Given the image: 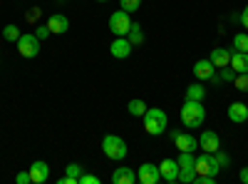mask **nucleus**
<instances>
[{
    "label": "nucleus",
    "mask_w": 248,
    "mask_h": 184,
    "mask_svg": "<svg viewBox=\"0 0 248 184\" xmlns=\"http://www.w3.org/2000/svg\"><path fill=\"white\" fill-rule=\"evenodd\" d=\"M167 127H169V117H167V112H164V110L149 107L147 112H144V130H147L152 137L164 134V132H167Z\"/></svg>",
    "instance_id": "obj_2"
},
{
    "label": "nucleus",
    "mask_w": 248,
    "mask_h": 184,
    "mask_svg": "<svg viewBox=\"0 0 248 184\" xmlns=\"http://www.w3.org/2000/svg\"><path fill=\"white\" fill-rule=\"evenodd\" d=\"M238 177H241V182H243V184H248V167H243Z\"/></svg>",
    "instance_id": "obj_35"
},
{
    "label": "nucleus",
    "mask_w": 248,
    "mask_h": 184,
    "mask_svg": "<svg viewBox=\"0 0 248 184\" xmlns=\"http://www.w3.org/2000/svg\"><path fill=\"white\" fill-rule=\"evenodd\" d=\"M57 184H79V182H77V179H72V177H67V174H65V177H60V179H57Z\"/></svg>",
    "instance_id": "obj_33"
},
{
    "label": "nucleus",
    "mask_w": 248,
    "mask_h": 184,
    "mask_svg": "<svg viewBox=\"0 0 248 184\" xmlns=\"http://www.w3.org/2000/svg\"><path fill=\"white\" fill-rule=\"evenodd\" d=\"M214 72H216V65L211 63V60H199V63L194 65V75L199 80H209Z\"/></svg>",
    "instance_id": "obj_18"
},
{
    "label": "nucleus",
    "mask_w": 248,
    "mask_h": 184,
    "mask_svg": "<svg viewBox=\"0 0 248 184\" xmlns=\"http://www.w3.org/2000/svg\"><path fill=\"white\" fill-rule=\"evenodd\" d=\"M127 110H129V115H132V117H144V112H147L149 107L144 105V100H132L129 105H127Z\"/></svg>",
    "instance_id": "obj_22"
},
{
    "label": "nucleus",
    "mask_w": 248,
    "mask_h": 184,
    "mask_svg": "<svg viewBox=\"0 0 248 184\" xmlns=\"http://www.w3.org/2000/svg\"><path fill=\"white\" fill-rule=\"evenodd\" d=\"M129 28H132V17H129L127 10H117V13H112V17H109V30H112L117 37H127Z\"/></svg>",
    "instance_id": "obj_5"
},
{
    "label": "nucleus",
    "mask_w": 248,
    "mask_h": 184,
    "mask_svg": "<svg viewBox=\"0 0 248 184\" xmlns=\"http://www.w3.org/2000/svg\"><path fill=\"white\" fill-rule=\"evenodd\" d=\"M209 60L216 65V70H218V67H226V65L231 63V50H226V48H214L211 55H209Z\"/></svg>",
    "instance_id": "obj_16"
},
{
    "label": "nucleus",
    "mask_w": 248,
    "mask_h": 184,
    "mask_svg": "<svg viewBox=\"0 0 248 184\" xmlns=\"http://www.w3.org/2000/svg\"><path fill=\"white\" fill-rule=\"evenodd\" d=\"M229 119L236 122V125H243L248 119V105H243V102H231L229 105Z\"/></svg>",
    "instance_id": "obj_15"
},
{
    "label": "nucleus",
    "mask_w": 248,
    "mask_h": 184,
    "mask_svg": "<svg viewBox=\"0 0 248 184\" xmlns=\"http://www.w3.org/2000/svg\"><path fill=\"white\" fill-rule=\"evenodd\" d=\"M15 182H17V184H32V179H30V172H20V174L15 177Z\"/></svg>",
    "instance_id": "obj_32"
},
{
    "label": "nucleus",
    "mask_w": 248,
    "mask_h": 184,
    "mask_svg": "<svg viewBox=\"0 0 248 184\" xmlns=\"http://www.w3.org/2000/svg\"><path fill=\"white\" fill-rule=\"evenodd\" d=\"M241 23H243V28L248 30V5L243 8V13H241Z\"/></svg>",
    "instance_id": "obj_34"
},
{
    "label": "nucleus",
    "mask_w": 248,
    "mask_h": 184,
    "mask_svg": "<svg viewBox=\"0 0 248 184\" xmlns=\"http://www.w3.org/2000/svg\"><path fill=\"white\" fill-rule=\"evenodd\" d=\"M218 172H221V165L216 162V154L203 152L201 157H196V174H209V177H216Z\"/></svg>",
    "instance_id": "obj_7"
},
{
    "label": "nucleus",
    "mask_w": 248,
    "mask_h": 184,
    "mask_svg": "<svg viewBox=\"0 0 248 184\" xmlns=\"http://www.w3.org/2000/svg\"><path fill=\"white\" fill-rule=\"evenodd\" d=\"M82 172H85V167L77 165V162H70V165L65 167V174L72 177V179H77V182H79V174H82Z\"/></svg>",
    "instance_id": "obj_24"
},
{
    "label": "nucleus",
    "mask_w": 248,
    "mask_h": 184,
    "mask_svg": "<svg viewBox=\"0 0 248 184\" xmlns=\"http://www.w3.org/2000/svg\"><path fill=\"white\" fill-rule=\"evenodd\" d=\"M127 40L132 45H141L144 43V28L139 25V23H132V28H129V33H127Z\"/></svg>",
    "instance_id": "obj_20"
},
{
    "label": "nucleus",
    "mask_w": 248,
    "mask_h": 184,
    "mask_svg": "<svg viewBox=\"0 0 248 184\" xmlns=\"http://www.w3.org/2000/svg\"><path fill=\"white\" fill-rule=\"evenodd\" d=\"M161 179L164 182H179V162L176 159H164L159 165Z\"/></svg>",
    "instance_id": "obj_12"
},
{
    "label": "nucleus",
    "mask_w": 248,
    "mask_h": 184,
    "mask_svg": "<svg viewBox=\"0 0 248 184\" xmlns=\"http://www.w3.org/2000/svg\"><path fill=\"white\" fill-rule=\"evenodd\" d=\"M233 50L248 52V33H238V35L233 37Z\"/></svg>",
    "instance_id": "obj_23"
},
{
    "label": "nucleus",
    "mask_w": 248,
    "mask_h": 184,
    "mask_svg": "<svg viewBox=\"0 0 248 184\" xmlns=\"http://www.w3.org/2000/svg\"><path fill=\"white\" fill-rule=\"evenodd\" d=\"M3 35H5L8 43H17V37H20V28H17V25H5V28H3Z\"/></svg>",
    "instance_id": "obj_25"
},
{
    "label": "nucleus",
    "mask_w": 248,
    "mask_h": 184,
    "mask_svg": "<svg viewBox=\"0 0 248 184\" xmlns=\"http://www.w3.org/2000/svg\"><path fill=\"white\" fill-rule=\"evenodd\" d=\"M79 184H99V177H94V174H87V172H82V174H79Z\"/></svg>",
    "instance_id": "obj_31"
},
{
    "label": "nucleus",
    "mask_w": 248,
    "mask_h": 184,
    "mask_svg": "<svg viewBox=\"0 0 248 184\" xmlns=\"http://www.w3.org/2000/svg\"><path fill=\"white\" fill-rule=\"evenodd\" d=\"M119 5H122V10L134 13V10H139V8H141V0H119Z\"/></svg>",
    "instance_id": "obj_28"
},
{
    "label": "nucleus",
    "mask_w": 248,
    "mask_h": 184,
    "mask_svg": "<svg viewBox=\"0 0 248 184\" xmlns=\"http://www.w3.org/2000/svg\"><path fill=\"white\" fill-rule=\"evenodd\" d=\"M218 70H221L218 75H221V80H223V83H233V80H236V75H238V72H236V70H233L231 65H226V67H218Z\"/></svg>",
    "instance_id": "obj_27"
},
{
    "label": "nucleus",
    "mask_w": 248,
    "mask_h": 184,
    "mask_svg": "<svg viewBox=\"0 0 248 184\" xmlns=\"http://www.w3.org/2000/svg\"><path fill=\"white\" fill-rule=\"evenodd\" d=\"M199 147L203 150V152H218L221 150V139H218V134L214 132V130H206L201 137H199Z\"/></svg>",
    "instance_id": "obj_10"
},
{
    "label": "nucleus",
    "mask_w": 248,
    "mask_h": 184,
    "mask_svg": "<svg viewBox=\"0 0 248 184\" xmlns=\"http://www.w3.org/2000/svg\"><path fill=\"white\" fill-rule=\"evenodd\" d=\"M47 28H50L52 35H65V33L70 30V20L62 15V13H52V15L47 17Z\"/></svg>",
    "instance_id": "obj_11"
},
{
    "label": "nucleus",
    "mask_w": 248,
    "mask_h": 184,
    "mask_svg": "<svg viewBox=\"0 0 248 184\" xmlns=\"http://www.w3.org/2000/svg\"><path fill=\"white\" fill-rule=\"evenodd\" d=\"M203 97H206V87H203L201 83L186 87V100H199V102H203Z\"/></svg>",
    "instance_id": "obj_21"
},
{
    "label": "nucleus",
    "mask_w": 248,
    "mask_h": 184,
    "mask_svg": "<svg viewBox=\"0 0 248 184\" xmlns=\"http://www.w3.org/2000/svg\"><path fill=\"white\" fill-rule=\"evenodd\" d=\"M159 179H161L159 165H152V162H144L137 172V182H141V184H156Z\"/></svg>",
    "instance_id": "obj_8"
},
{
    "label": "nucleus",
    "mask_w": 248,
    "mask_h": 184,
    "mask_svg": "<svg viewBox=\"0 0 248 184\" xmlns=\"http://www.w3.org/2000/svg\"><path fill=\"white\" fill-rule=\"evenodd\" d=\"M37 15H40V8H32V10L28 13V20H35Z\"/></svg>",
    "instance_id": "obj_36"
},
{
    "label": "nucleus",
    "mask_w": 248,
    "mask_h": 184,
    "mask_svg": "<svg viewBox=\"0 0 248 184\" xmlns=\"http://www.w3.org/2000/svg\"><path fill=\"white\" fill-rule=\"evenodd\" d=\"M174 145H176L179 152H196V150H199V139H196L194 134H184V132H179V137L174 139Z\"/></svg>",
    "instance_id": "obj_14"
},
{
    "label": "nucleus",
    "mask_w": 248,
    "mask_h": 184,
    "mask_svg": "<svg viewBox=\"0 0 248 184\" xmlns=\"http://www.w3.org/2000/svg\"><path fill=\"white\" fill-rule=\"evenodd\" d=\"M112 182L114 184H134L137 182V172H132L129 167H117L114 174H112Z\"/></svg>",
    "instance_id": "obj_17"
},
{
    "label": "nucleus",
    "mask_w": 248,
    "mask_h": 184,
    "mask_svg": "<svg viewBox=\"0 0 248 184\" xmlns=\"http://www.w3.org/2000/svg\"><path fill=\"white\" fill-rule=\"evenodd\" d=\"M214 154H216V162L221 165V169H226V167L231 165V157H229V154H223L221 150H218V152H214Z\"/></svg>",
    "instance_id": "obj_30"
},
{
    "label": "nucleus",
    "mask_w": 248,
    "mask_h": 184,
    "mask_svg": "<svg viewBox=\"0 0 248 184\" xmlns=\"http://www.w3.org/2000/svg\"><path fill=\"white\" fill-rule=\"evenodd\" d=\"M179 182H194V177H196V157H194V152H181L179 154Z\"/></svg>",
    "instance_id": "obj_4"
},
{
    "label": "nucleus",
    "mask_w": 248,
    "mask_h": 184,
    "mask_svg": "<svg viewBox=\"0 0 248 184\" xmlns=\"http://www.w3.org/2000/svg\"><path fill=\"white\" fill-rule=\"evenodd\" d=\"M203 119H206L203 102H199V100H184V107H181V122H184V127H201Z\"/></svg>",
    "instance_id": "obj_1"
},
{
    "label": "nucleus",
    "mask_w": 248,
    "mask_h": 184,
    "mask_svg": "<svg viewBox=\"0 0 248 184\" xmlns=\"http://www.w3.org/2000/svg\"><path fill=\"white\" fill-rule=\"evenodd\" d=\"M30 179H32V184H45L47 182V177H50V165H47V162H32V165H30Z\"/></svg>",
    "instance_id": "obj_9"
},
{
    "label": "nucleus",
    "mask_w": 248,
    "mask_h": 184,
    "mask_svg": "<svg viewBox=\"0 0 248 184\" xmlns=\"http://www.w3.org/2000/svg\"><path fill=\"white\" fill-rule=\"evenodd\" d=\"M102 152H105L107 159L119 162V159L127 157L129 150H127V142H124L122 137H117V134H105V139H102Z\"/></svg>",
    "instance_id": "obj_3"
},
{
    "label": "nucleus",
    "mask_w": 248,
    "mask_h": 184,
    "mask_svg": "<svg viewBox=\"0 0 248 184\" xmlns=\"http://www.w3.org/2000/svg\"><path fill=\"white\" fill-rule=\"evenodd\" d=\"M229 65H231L236 72H248V52H238V50H233Z\"/></svg>",
    "instance_id": "obj_19"
},
{
    "label": "nucleus",
    "mask_w": 248,
    "mask_h": 184,
    "mask_svg": "<svg viewBox=\"0 0 248 184\" xmlns=\"http://www.w3.org/2000/svg\"><path fill=\"white\" fill-rule=\"evenodd\" d=\"M17 52L23 55V57H37V52H40V40H37V35L35 33H25V35H20L17 37Z\"/></svg>",
    "instance_id": "obj_6"
},
{
    "label": "nucleus",
    "mask_w": 248,
    "mask_h": 184,
    "mask_svg": "<svg viewBox=\"0 0 248 184\" xmlns=\"http://www.w3.org/2000/svg\"><path fill=\"white\" fill-rule=\"evenodd\" d=\"M132 48H134V45L129 43L127 37H117L114 43L109 45V52H112L117 60H124V57H129V55H132Z\"/></svg>",
    "instance_id": "obj_13"
},
{
    "label": "nucleus",
    "mask_w": 248,
    "mask_h": 184,
    "mask_svg": "<svg viewBox=\"0 0 248 184\" xmlns=\"http://www.w3.org/2000/svg\"><path fill=\"white\" fill-rule=\"evenodd\" d=\"M35 35H37V40H47L52 33H50V28H47V23H43V25H37V30H35Z\"/></svg>",
    "instance_id": "obj_29"
},
{
    "label": "nucleus",
    "mask_w": 248,
    "mask_h": 184,
    "mask_svg": "<svg viewBox=\"0 0 248 184\" xmlns=\"http://www.w3.org/2000/svg\"><path fill=\"white\" fill-rule=\"evenodd\" d=\"M233 85L238 92H248V72H238L236 80H233Z\"/></svg>",
    "instance_id": "obj_26"
},
{
    "label": "nucleus",
    "mask_w": 248,
    "mask_h": 184,
    "mask_svg": "<svg viewBox=\"0 0 248 184\" xmlns=\"http://www.w3.org/2000/svg\"><path fill=\"white\" fill-rule=\"evenodd\" d=\"M99 3H107V0H99Z\"/></svg>",
    "instance_id": "obj_37"
}]
</instances>
